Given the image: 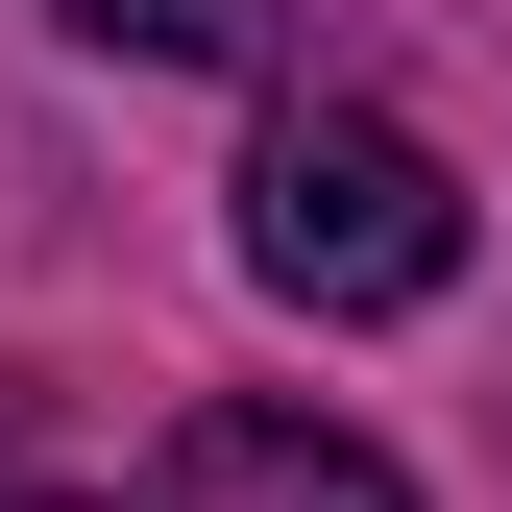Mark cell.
Wrapping results in <instances>:
<instances>
[{"mask_svg":"<svg viewBox=\"0 0 512 512\" xmlns=\"http://www.w3.org/2000/svg\"><path fill=\"white\" fill-rule=\"evenodd\" d=\"M147 512H415L342 415H171V488Z\"/></svg>","mask_w":512,"mask_h":512,"instance_id":"7a4b0ae2","label":"cell"},{"mask_svg":"<svg viewBox=\"0 0 512 512\" xmlns=\"http://www.w3.org/2000/svg\"><path fill=\"white\" fill-rule=\"evenodd\" d=\"M244 269L293 317H415L464 269V171H439L415 122H366V98H293L269 147H244Z\"/></svg>","mask_w":512,"mask_h":512,"instance_id":"6da1fadb","label":"cell"},{"mask_svg":"<svg viewBox=\"0 0 512 512\" xmlns=\"http://www.w3.org/2000/svg\"><path fill=\"white\" fill-rule=\"evenodd\" d=\"M49 25H74V49H122V74H269V0H49Z\"/></svg>","mask_w":512,"mask_h":512,"instance_id":"3957f363","label":"cell"}]
</instances>
